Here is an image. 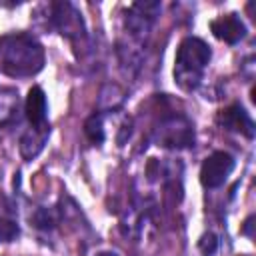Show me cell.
Returning a JSON list of instances; mask_svg holds the SVG:
<instances>
[{
    "mask_svg": "<svg viewBox=\"0 0 256 256\" xmlns=\"http://www.w3.org/2000/svg\"><path fill=\"white\" fill-rule=\"evenodd\" d=\"M156 142L168 148H188L194 144V126L182 114L166 116L156 128Z\"/></svg>",
    "mask_w": 256,
    "mask_h": 256,
    "instance_id": "cell-3",
    "label": "cell"
},
{
    "mask_svg": "<svg viewBox=\"0 0 256 256\" xmlns=\"http://www.w3.org/2000/svg\"><path fill=\"white\" fill-rule=\"evenodd\" d=\"M26 118L30 120V124L34 128H40V126H46L48 120H46V94L40 86H32L28 90V96H26Z\"/></svg>",
    "mask_w": 256,
    "mask_h": 256,
    "instance_id": "cell-9",
    "label": "cell"
},
{
    "mask_svg": "<svg viewBox=\"0 0 256 256\" xmlns=\"http://www.w3.org/2000/svg\"><path fill=\"white\" fill-rule=\"evenodd\" d=\"M44 66L42 44L26 34L14 32L0 38V72L8 76H34Z\"/></svg>",
    "mask_w": 256,
    "mask_h": 256,
    "instance_id": "cell-1",
    "label": "cell"
},
{
    "mask_svg": "<svg viewBox=\"0 0 256 256\" xmlns=\"http://www.w3.org/2000/svg\"><path fill=\"white\" fill-rule=\"evenodd\" d=\"M212 58L210 46L196 38L188 36L180 42L176 60H174V80L182 90H194L202 82L204 70Z\"/></svg>",
    "mask_w": 256,
    "mask_h": 256,
    "instance_id": "cell-2",
    "label": "cell"
},
{
    "mask_svg": "<svg viewBox=\"0 0 256 256\" xmlns=\"http://www.w3.org/2000/svg\"><path fill=\"white\" fill-rule=\"evenodd\" d=\"M50 134V126H40V128H30L22 138H20V154L22 158L26 160H32L42 148H44V142Z\"/></svg>",
    "mask_w": 256,
    "mask_h": 256,
    "instance_id": "cell-10",
    "label": "cell"
},
{
    "mask_svg": "<svg viewBox=\"0 0 256 256\" xmlns=\"http://www.w3.org/2000/svg\"><path fill=\"white\" fill-rule=\"evenodd\" d=\"M84 134L92 144H100L104 140V122L100 114H92L84 122Z\"/></svg>",
    "mask_w": 256,
    "mask_h": 256,
    "instance_id": "cell-11",
    "label": "cell"
},
{
    "mask_svg": "<svg viewBox=\"0 0 256 256\" xmlns=\"http://www.w3.org/2000/svg\"><path fill=\"white\" fill-rule=\"evenodd\" d=\"M20 234L18 224L8 220V218H0V242H12L16 240Z\"/></svg>",
    "mask_w": 256,
    "mask_h": 256,
    "instance_id": "cell-12",
    "label": "cell"
},
{
    "mask_svg": "<svg viewBox=\"0 0 256 256\" xmlns=\"http://www.w3.org/2000/svg\"><path fill=\"white\" fill-rule=\"evenodd\" d=\"M96 256H118L116 252H112V250H104V252H98Z\"/></svg>",
    "mask_w": 256,
    "mask_h": 256,
    "instance_id": "cell-14",
    "label": "cell"
},
{
    "mask_svg": "<svg viewBox=\"0 0 256 256\" xmlns=\"http://www.w3.org/2000/svg\"><path fill=\"white\" fill-rule=\"evenodd\" d=\"M218 122L222 128L232 130V132H240L246 138L254 136V122L250 118V114L240 106V104H232L228 108H224L218 114Z\"/></svg>",
    "mask_w": 256,
    "mask_h": 256,
    "instance_id": "cell-8",
    "label": "cell"
},
{
    "mask_svg": "<svg viewBox=\"0 0 256 256\" xmlns=\"http://www.w3.org/2000/svg\"><path fill=\"white\" fill-rule=\"evenodd\" d=\"M210 30L218 40L236 44L246 36V26L238 14H222L210 22Z\"/></svg>",
    "mask_w": 256,
    "mask_h": 256,
    "instance_id": "cell-7",
    "label": "cell"
},
{
    "mask_svg": "<svg viewBox=\"0 0 256 256\" xmlns=\"http://www.w3.org/2000/svg\"><path fill=\"white\" fill-rule=\"evenodd\" d=\"M160 12V4L158 2H136L130 6L128 16H126V28L130 32L132 38L136 40H144L146 34L150 32V26L154 22V18Z\"/></svg>",
    "mask_w": 256,
    "mask_h": 256,
    "instance_id": "cell-5",
    "label": "cell"
},
{
    "mask_svg": "<svg viewBox=\"0 0 256 256\" xmlns=\"http://www.w3.org/2000/svg\"><path fill=\"white\" fill-rule=\"evenodd\" d=\"M198 246H200V250H202L206 256H210V254L216 252V248H218V240H216V236H214L212 232H208V234H204V236L200 238Z\"/></svg>",
    "mask_w": 256,
    "mask_h": 256,
    "instance_id": "cell-13",
    "label": "cell"
},
{
    "mask_svg": "<svg viewBox=\"0 0 256 256\" xmlns=\"http://www.w3.org/2000/svg\"><path fill=\"white\" fill-rule=\"evenodd\" d=\"M234 158L224 152V150H218V152H212L200 166V182L204 188H218L222 186L228 176L232 174L234 170Z\"/></svg>",
    "mask_w": 256,
    "mask_h": 256,
    "instance_id": "cell-4",
    "label": "cell"
},
{
    "mask_svg": "<svg viewBox=\"0 0 256 256\" xmlns=\"http://www.w3.org/2000/svg\"><path fill=\"white\" fill-rule=\"evenodd\" d=\"M52 22L56 30L66 38L84 36V20L82 14L70 2H56L52 6Z\"/></svg>",
    "mask_w": 256,
    "mask_h": 256,
    "instance_id": "cell-6",
    "label": "cell"
}]
</instances>
